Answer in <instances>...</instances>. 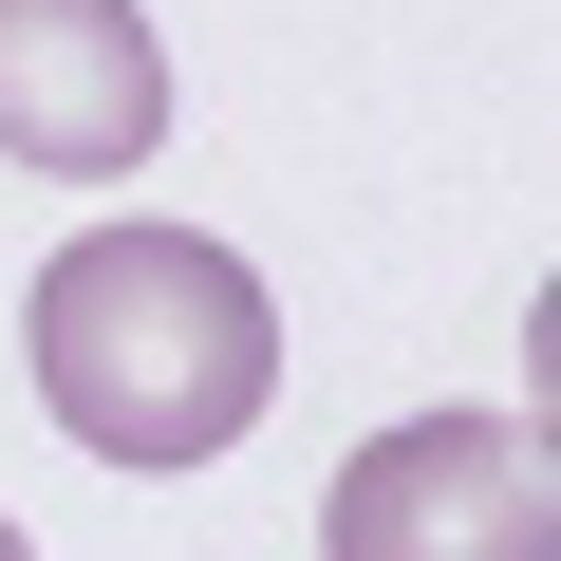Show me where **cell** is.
<instances>
[{
  "instance_id": "277c9868",
  "label": "cell",
  "mask_w": 561,
  "mask_h": 561,
  "mask_svg": "<svg viewBox=\"0 0 561 561\" xmlns=\"http://www.w3.org/2000/svg\"><path fill=\"white\" fill-rule=\"evenodd\" d=\"M0 561H38V542H20V524H0Z\"/></svg>"
},
{
  "instance_id": "6da1fadb",
  "label": "cell",
  "mask_w": 561,
  "mask_h": 561,
  "mask_svg": "<svg viewBox=\"0 0 561 561\" xmlns=\"http://www.w3.org/2000/svg\"><path fill=\"white\" fill-rule=\"evenodd\" d=\"M20 337H38V412L94 468H206L280 393V300L206 225H94V243H57Z\"/></svg>"
},
{
  "instance_id": "3957f363",
  "label": "cell",
  "mask_w": 561,
  "mask_h": 561,
  "mask_svg": "<svg viewBox=\"0 0 561 561\" xmlns=\"http://www.w3.org/2000/svg\"><path fill=\"white\" fill-rule=\"evenodd\" d=\"M169 150V38L150 0H0V169L131 187Z\"/></svg>"
},
{
  "instance_id": "7a4b0ae2",
  "label": "cell",
  "mask_w": 561,
  "mask_h": 561,
  "mask_svg": "<svg viewBox=\"0 0 561 561\" xmlns=\"http://www.w3.org/2000/svg\"><path fill=\"white\" fill-rule=\"evenodd\" d=\"M319 561H561V468L524 449V412H393L337 468Z\"/></svg>"
}]
</instances>
